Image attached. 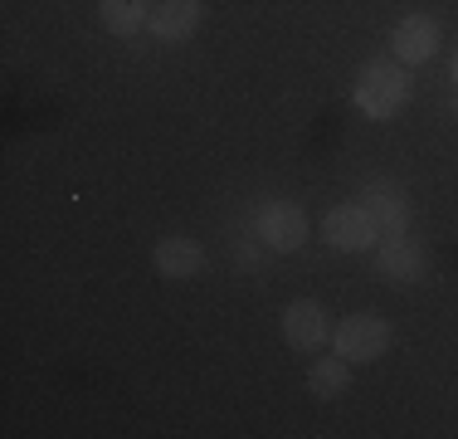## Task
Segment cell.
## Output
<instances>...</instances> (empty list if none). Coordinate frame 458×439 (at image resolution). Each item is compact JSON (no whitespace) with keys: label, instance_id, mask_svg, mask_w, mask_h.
<instances>
[{"label":"cell","instance_id":"cell-6","mask_svg":"<svg viewBox=\"0 0 458 439\" xmlns=\"http://www.w3.org/2000/svg\"><path fill=\"white\" fill-rule=\"evenodd\" d=\"M151 269L161 273V279L181 283V279H200L205 273V245L191 235H166L157 249H151Z\"/></svg>","mask_w":458,"mask_h":439},{"label":"cell","instance_id":"cell-9","mask_svg":"<svg viewBox=\"0 0 458 439\" xmlns=\"http://www.w3.org/2000/svg\"><path fill=\"white\" fill-rule=\"evenodd\" d=\"M361 205L376 215L380 235H405V229H410V201L400 195V185H390V181H366Z\"/></svg>","mask_w":458,"mask_h":439},{"label":"cell","instance_id":"cell-14","mask_svg":"<svg viewBox=\"0 0 458 439\" xmlns=\"http://www.w3.org/2000/svg\"><path fill=\"white\" fill-rule=\"evenodd\" d=\"M454 113H458V88H454Z\"/></svg>","mask_w":458,"mask_h":439},{"label":"cell","instance_id":"cell-13","mask_svg":"<svg viewBox=\"0 0 458 439\" xmlns=\"http://www.w3.org/2000/svg\"><path fill=\"white\" fill-rule=\"evenodd\" d=\"M449 79H454V88H458V54H454V64H449Z\"/></svg>","mask_w":458,"mask_h":439},{"label":"cell","instance_id":"cell-4","mask_svg":"<svg viewBox=\"0 0 458 439\" xmlns=\"http://www.w3.org/2000/svg\"><path fill=\"white\" fill-rule=\"evenodd\" d=\"M322 239L336 249V254H366V249L380 245V225L366 205H336L322 220Z\"/></svg>","mask_w":458,"mask_h":439},{"label":"cell","instance_id":"cell-1","mask_svg":"<svg viewBox=\"0 0 458 439\" xmlns=\"http://www.w3.org/2000/svg\"><path fill=\"white\" fill-rule=\"evenodd\" d=\"M352 98H356V108H361L366 117H395L400 108L410 103V73H405V64H390V59L361 64Z\"/></svg>","mask_w":458,"mask_h":439},{"label":"cell","instance_id":"cell-12","mask_svg":"<svg viewBox=\"0 0 458 439\" xmlns=\"http://www.w3.org/2000/svg\"><path fill=\"white\" fill-rule=\"evenodd\" d=\"M346 386H352V361L346 357H318L308 366V391L318 395V400H336Z\"/></svg>","mask_w":458,"mask_h":439},{"label":"cell","instance_id":"cell-8","mask_svg":"<svg viewBox=\"0 0 458 439\" xmlns=\"http://www.w3.org/2000/svg\"><path fill=\"white\" fill-rule=\"evenodd\" d=\"M283 337H288V347H298V351H318L327 337V313H322V303H312V298H293L288 307H283Z\"/></svg>","mask_w":458,"mask_h":439},{"label":"cell","instance_id":"cell-11","mask_svg":"<svg viewBox=\"0 0 458 439\" xmlns=\"http://www.w3.org/2000/svg\"><path fill=\"white\" fill-rule=\"evenodd\" d=\"M98 20H103L107 35L132 39V35H141V30H147L151 10H147V0H98Z\"/></svg>","mask_w":458,"mask_h":439},{"label":"cell","instance_id":"cell-3","mask_svg":"<svg viewBox=\"0 0 458 439\" xmlns=\"http://www.w3.org/2000/svg\"><path fill=\"white\" fill-rule=\"evenodd\" d=\"M332 347H336V357H346L352 366H366V361L386 357L390 327L380 323L376 313H352V317H342V327L332 332Z\"/></svg>","mask_w":458,"mask_h":439},{"label":"cell","instance_id":"cell-2","mask_svg":"<svg viewBox=\"0 0 458 439\" xmlns=\"http://www.w3.org/2000/svg\"><path fill=\"white\" fill-rule=\"evenodd\" d=\"M254 239L264 249H274V254H298L308 245V215H302V205L268 201L254 220Z\"/></svg>","mask_w":458,"mask_h":439},{"label":"cell","instance_id":"cell-7","mask_svg":"<svg viewBox=\"0 0 458 439\" xmlns=\"http://www.w3.org/2000/svg\"><path fill=\"white\" fill-rule=\"evenodd\" d=\"M200 15H205L200 0H157L147 30H151V39H161V44H181L200 30Z\"/></svg>","mask_w":458,"mask_h":439},{"label":"cell","instance_id":"cell-5","mask_svg":"<svg viewBox=\"0 0 458 439\" xmlns=\"http://www.w3.org/2000/svg\"><path fill=\"white\" fill-rule=\"evenodd\" d=\"M439 20L429 15H405L395 30H390V54H395V64H429L434 54H439Z\"/></svg>","mask_w":458,"mask_h":439},{"label":"cell","instance_id":"cell-10","mask_svg":"<svg viewBox=\"0 0 458 439\" xmlns=\"http://www.w3.org/2000/svg\"><path fill=\"white\" fill-rule=\"evenodd\" d=\"M380 273L395 283H410L424 273V254L410 245L405 235H380Z\"/></svg>","mask_w":458,"mask_h":439}]
</instances>
